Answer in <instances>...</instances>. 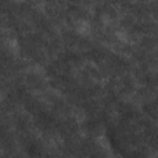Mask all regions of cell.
<instances>
[{"label": "cell", "mask_w": 158, "mask_h": 158, "mask_svg": "<svg viewBox=\"0 0 158 158\" xmlns=\"http://www.w3.org/2000/svg\"><path fill=\"white\" fill-rule=\"evenodd\" d=\"M156 52H157V54H158V44H157V48H156Z\"/></svg>", "instance_id": "cell-1"}]
</instances>
